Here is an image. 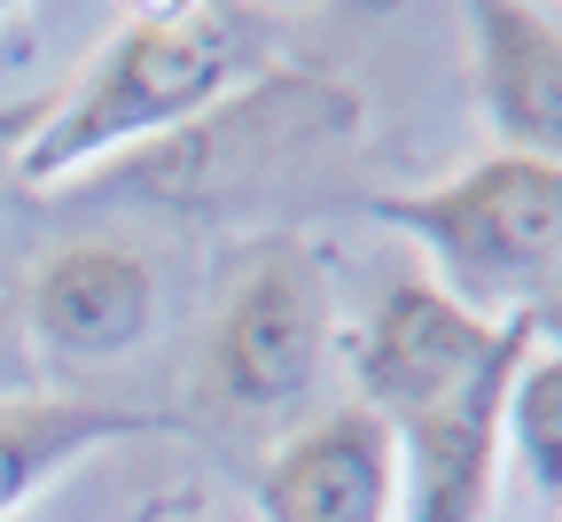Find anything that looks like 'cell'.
<instances>
[{"mask_svg":"<svg viewBox=\"0 0 562 522\" xmlns=\"http://www.w3.org/2000/svg\"><path fill=\"white\" fill-rule=\"evenodd\" d=\"M266 70V16L220 0H157L110 24L79 79L47 94L40 133L16 157V188H63L117 157H149L243 94Z\"/></svg>","mask_w":562,"mask_h":522,"instance_id":"cell-1","label":"cell"},{"mask_svg":"<svg viewBox=\"0 0 562 522\" xmlns=\"http://www.w3.org/2000/svg\"><path fill=\"white\" fill-rule=\"evenodd\" d=\"M24 390H40V359H32L16 313L0 305V398H24Z\"/></svg>","mask_w":562,"mask_h":522,"instance_id":"cell-11","label":"cell"},{"mask_svg":"<svg viewBox=\"0 0 562 522\" xmlns=\"http://www.w3.org/2000/svg\"><path fill=\"white\" fill-rule=\"evenodd\" d=\"M0 24H9V9H0Z\"/></svg>","mask_w":562,"mask_h":522,"instance_id":"cell-15","label":"cell"},{"mask_svg":"<svg viewBox=\"0 0 562 522\" xmlns=\"http://www.w3.org/2000/svg\"><path fill=\"white\" fill-rule=\"evenodd\" d=\"M336 351L328 265L297 235H258L227 258L220 305L203 328V398L235 421H305L321 366Z\"/></svg>","mask_w":562,"mask_h":522,"instance_id":"cell-3","label":"cell"},{"mask_svg":"<svg viewBox=\"0 0 562 522\" xmlns=\"http://www.w3.org/2000/svg\"><path fill=\"white\" fill-rule=\"evenodd\" d=\"M165 522H235V514H220L211 499H188V507H180V514H165Z\"/></svg>","mask_w":562,"mask_h":522,"instance_id":"cell-14","label":"cell"},{"mask_svg":"<svg viewBox=\"0 0 562 522\" xmlns=\"http://www.w3.org/2000/svg\"><path fill=\"white\" fill-rule=\"evenodd\" d=\"M172 429L149 406H110V398H79V390H24L0 398V522H16L55 476H70L79 461H94L102 444L125 436H157Z\"/></svg>","mask_w":562,"mask_h":522,"instance_id":"cell-9","label":"cell"},{"mask_svg":"<svg viewBox=\"0 0 562 522\" xmlns=\"http://www.w3.org/2000/svg\"><path fill=\"white\" fill-rule=\"evenodd\" d=\"M258 522H398V453L368 406H313L290 421L250 491Z\"/></svg>","mask_w":562,"mask_h":522,"instance_id":"cell-7","label":"cell"},{"mask_svg":"<svg viewBox=\"0 0 562 522\" xmlns=\"http://www.w3.org/2000/svg\"><path fill=\"white\" fill-rule=\"evenodd\" d=\"M375 218L422 250V281L484 328L524 320L531 296L562 273V164L539 157L492 148L438 188L375 195Z\"/></svg>","mask_w":562,"mask_h":522,"instance_id":"cell-2","label":"cell"},{"mask_svg":"<svg viewBox=\"0 0 562 522\" xmlns=\"http://www.w3.org/2000/svg\"><path fill=\"white\" fill-rule=\"evenodd\" d=\"M461 24H469V79L501 148L562 164V9L476 0V9H461Z\"/></svg>","mask_w":562,"mask_h":522,"instance_id":"cell-8","label":"cell"},{"mask_svg":"<svg viewBox=\"0 0 562 522\" xmlns=\"http://www.w3.org/2000/svg\"><path fill=\"white\" fill-rule=\"evenodd\" d=\"M360 133V102L336 79H313V70H258L243 94H227L211 117H195L180 140L149 148V188L165 203H220V195H250L266 188L290 157H313V148H344Z\"/></svg>","mask_w":562,"mask_h":522,"instance_id":"cell-4","label":"cell"},{"mask_svg":"<svg viewBox=\"0 0 562 522\" xmlns=\"http://www.w3.org/2000/svg\"><path fill=\"white\" fill-rule=\"evenodd\" d=\"M501 444H508V468L562 514V351H524L516 383H508V421H501Z\"/></svg>","mask_w":562,"mask_h":522,"instance_id":"cell-10","label":"cell"},{"mask_svg":"<svg viewBox=\"0 0 562 522\" xmlns=\"http://www.w3.org/2000/svg\"><path fill=\"white\" fill-rule=\"evenodd\" d=\"M157 313H165L157 265L133 242L87 235V242H63V250H47L32 265L16 328H24L32 359L110 366V359H125V351H140L157 336Z\"/></svg>","mask_w":562,"mask_h":522,"instance_id":"cell-5","label":"cell"},{"mask_svg":"<svg viewBox=\"0 0 562 522\" xmlns=\"http://www.w3.org/2000/svg\"><path fill=\"white\" fill-rule=\"evenodd\" d=\"M516 336H524V320L484 328L461 305H446L430 281H398L383 305L360 320V336H351V390H360L351 406H368L375 421H391V413H414L430 398H453Z\"/></svg>","mask_w":562,"mask_h":522,"instance_id":"cell-6","label":"cell"},{"mask_svg":"<svg viewBox=\"0 0 562 522\" xmlns=\"http://www.w3.org/2000/svg\"><path fill=\"white\" fill-rule=\"evenodd\" d=\"M524 328H531V343L539 351H562V273L531 296V313H524Z\"/></svg>","mask_w":562,"mask_h":522,"instance_id":"cell-13","label":"cell"},{"mask_svg":"<svg viewBox=\"0 0 562 522\" xmlns=\"http://www.w3.org/2000/svg\"><path fill=\"white\" fill-rule=\"evenodd\" d=\"M47 117V94L40 102H16V110H0V188H16V157H24V140L40 133Z\"/></svg>","mask_w":562,"mask_h":522,"instance_id":"cell-12","label":"cell"}]
</instances>
